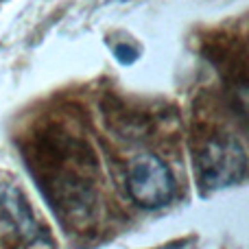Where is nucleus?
I'll return each mask as SVG.
<instances>
[{"label": "nucleus", "instance_id": "f257e3e1", "mask_svg": "<svg viewBox=\"0 0 249 249\" xmlns=\"http://www.w3.org/2000/svg\"><path fill=\"white\" fill-rule=\"evenodd\" d=\"M44 232L31 206L7 175H0V249H39Z\"/></svg>", "mask_w": 249, "mask_h": 249}, {"label": "nucleus", "instance_id": "f03ea898", "mask_svg": "<svg viewBox=\"0 0 249 249\" xmlns=\"http://www.w3.org/2000/svg\"><path fill=\"white\" fill-rule=\"evenodd\" d=\"M127 193L136 206L144 210H158L175 199L177 184L168 164L153 153H142L129 162Z\"/></svg>", "mask_w": 249, "mask_h": 249}, {"label": "nucleus", "instance_id": "7ed1b4c3", "mask_svg": "<svg viewBox=\"0 0 249 249\" xmlns=\"http://www.w3.org/2000/svg\"><path fill=\"white\" fill-rule=\"evenodd\" d=\"M195 166L203 190H221L245 179L247 155L234 138H219L203 146L195 160Z\"/></svg>", "mask_w": 249, "mask_h": 249}]
</instances>
